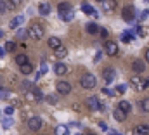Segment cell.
Here are the masks:
<instances>
[{
    "mask_svg": "<svg viewBox=\"0 0 149 135\" xmlns=\"http://www.w3.org/2000/svg\"><path fill=\"white\" fill-rule=\"evenodd\" d=\"M57 12H59V17L63 21H66V23L74 17V9L71 7V3H68V2H61L57 5Z\"/></svg>",
    "mask_w": 149,
    "mask_h": 135,
    "instance_id": "cell-1",
    "label": "cell"
},
{
    "mask_svg": "<svg viewBox=\"0 0 149 135\" xmlns=\"http://www.w3.org/2000/svg\"><path fill=\"white\" fill-rule=\"evenodd\" d=\"M43 33H45V30H43V26L38 24V23H31L30 28L26 30V35L31 36L33 40H40V38H43Z\"/></svg>",
    "mask_w": 149,
    "mask_h": 135,
    "instance_id": "cell-2",
    "label": "cell"
},
{
    "mask_svg": "<svg viewBox=\"0 0 149 135\" xmlns=\"http://www.w3.org/2000/svg\"><path fill=\"white\" fill-rule=\"evenodd\" d=\"M95 83H97V80H95V76H94L92 73H85V74L80 78V85H81L83 88H94Z\"/></svg>",
    "mask_w": 149,
    "mask_h": 135,
    "instance_id": "cell-3",
    "label": "cell"
},
{
    "mask_svg": "<svg viewBox=\"0 0 149 135\" xmlns=\"http://www.w3.org/2000/svg\"><path fill=\"white\" fill-rule=\"evenodd\" d=\"M121 17H123V21H127V23L134 21V19H135V9H134V5H127V7H123V10H121Z\"/></svg>",
    "mask_w": 149,
    "mask_h": 135,
    "instance_id": "cell-4",
    "label": "cell"
},
{
    "mask_svg": "<svg viewBox=\"0 0 149 135\" xmlns=\"http://www.w3.org/2000/svg\"><path fill=\"white\" fill-rule=\"evenodd\" d=\"M85 104H87V107H88V109H92V111H97V109H104V104L99 101L95 95L88 97V99L85 101Z\"/></svg>",
    "mask_w": 149,
    "mask_h": 135,
    "instance_id": "cell-5",
    "label": "cell"
},
{
    "mask_svg": "<svg viewBox=\"0 0 149 135\" xmlns=\"http://www.w3.org/2000/svg\"><path fill=\"white\" fill-rule=\"evenodd\" d=\"M28 128H30L31 132H38V130L42 128V120H40L38 116H31V118H28Z\"/></svg>",
    "mask_w": 149,
    "mask_h": 135,
    "instance_id": "cell-6",
    "label": "cell"
},
{
    "mask_svg": "<svg viewBox=\"0 0 149 135\" xmlns=\"http://www.w3.org/2000/svg\"><path fill=\"white\" fill-rule=\"evenodd\" d=\"M56 88H57V92H59L61 95H68V94L71 92V85H70L68 81H57Z\"/></svg>",
    "mask_w": 149,
    "mask_h": 135,
    "instance_id": "cell-7",
    "label": "cell"
},
{
    "mask_svg": "<svg viewBox=\"0 0 149 135\" xmlns=\"http://www.w3.org/2000/svg\"><path fill=\"white\" fill-rule=\"evenodd\" d=\"M104 50H106V54H108V56H116V54H118V45H116V42H111V40H109V42H106V43H104Z\"/></svg>",
    "mask_w": 149,
    "mask_h": 135,
    "instance_id": "cell-8",
    "label": "cell"
},
{
    "mask_svg": "<svg viewBox=\"0 0 149 135\" xmlns=\"http://www.w3.org/2000/svg\"><path fill=\"white\" fill-rule=\"evenodd\" d=\"M102 78H104L106 83H111L113 80L116 78V71H114L113 68H106V69L102 71Z\"/></svg>",
    "mask_w": 149,
    "mask_h": 135,
    "instance_id": "cell-9",
    "label": "cell"
},
{
    "mask_svg": "<svg viewBox=\"0 0 149 135\" xmlns=\"http://www.w3.org/2000/svg\"><path fill=\"white\" fill-rule=\"evenodd\" d=\"M132 69H134V73H144L146 71V63L144 61H141V59H135L134 63H132Z\"/></svg>",
    "mask_w": 149,
    "mask_h": 135,
    "instance_id": "cell-10",
    "label": "cell"
},
{
    "mask_svg": "<svg viewBox=\"0 0 149 135\" xmlns=\"http://www.w3.org/2000/svg\"><path fill=\"white\" fill-rule=\"evenodd\" d=\"M101 3H102V10L108 12V14H111L113 10H114V7H116L114 0H104V2H101Z\"/></svg>",
    "mask_w": 149,
    "mask_h": 135,
    "instance_id": "cell-11",
    "label": "cell"
},
{
    "mask_svg": "<svg viewBox=\"0 0 149 135\" xmlns=\"http://www.w3.org/2000/svg\"><path fill=\"white\" fill-rule=\"evenodd\" d=\"M54 73H56V74H59V76H63V74H66V73H68V66H66V64H63V63H57V64L54 66Z\"/></svg>",
    "mask_w": 149,
    "mask_h": 135,
    "instance_id": "cell-12",
    "label": "cell"
},
{
    "mask_svg": "<svg viewBox=\"0 0 149 135\" xmlns=\"http://www.w3.org/2000/svg\"><path fill=\"white\" fill-rule=\"evenodd\" d=\"M38 12H40L42 16H49V14H50V5H49L47 2L38 3Z\"/></svg>",
    "mask_w": 149,
    "mask_h": 135,
    "instance_id": "cell-13",
    "label": "cell"
},
{
    "mask_svg": "<svg viewBox=\"0 0 149 135\" xmlns=\"http://www.w3.org/2000/svg\"><path fill=\"white\" fill-rule=\"evenodd\" d=\"M130 83H132L137 90H142V78H141L139 74H134V76L130 78Z\"/></svg>",
    "mask_w": 149,
    "mask_h": 135,
    "instance_id": "cell-14",
    "label": "cell"
},
{
    "mask_svg": "<svg viewBox=\"0 0 149 135\" xmlns=\"http://www.w3.org/2000/svg\"><path fill=\"white\" fill-rule=\"evenodd\" d=\"M116 107H118L120 111H123L125 114H127V113H130V109H132V106H130V102H128V101H120Z\"/></svg>",
    "mask_w": 149,
    "mask_h": 135,
    "instance_id": "cell-15",
    "label": "cell"
},
{
    "mask_svg": "<svg viewBox=\"0 0 149 135\" xmlns=\"http://www.w3.org/2000/svg\"><path fill=\"white\" fill-rule=\"evenodd\" d=\"M61 45H63V43H61V40H59L57 36H50V38H49V47H50L52 50H56V49H59Z\"/></svg>",
    "mask_w": 149,
    "mask_h": 135,
    "instance_id": "cell-16",
    "label": "cell"
},
{
    "mask_svg": "<svg viewBox=\"0 0 149 135\" xmlns=\"http://www.w3.org/2000/svg\"><path fill=\"white\" fill-rule=\"evenodd\" d=\"M54 54H56V57H57V59H64V57L68 56V49H66L64 45H61L59 49H56V50H54Z\"/></svg>",
    "mask_w": 149,
    "mask_h": 135,
    "instance_id": "cell-17",
    "label": "cell"
},
{
    "mask_svg": "<svg viewBox=\"0 0 149 135\" xmlns=\"http://www.w3.org/2000/svg\"><path fill=\"white\" fill-rule=\"evenodd\" d=\"M81 10H83L85 14H92L94 17H97V12H95V10H94V7H92V5H88L87 2H83V3H81Z\"/></svg>",
    "mask_w": 149,
    "mask_h": 135,
    "instance_id": "cell-18",
    "label": "cell"
},
{
    "mask_svg": "<svg viewBox=\"0 0 149 135\" xmlns=\"http://www.w3.org/2000/svg\"><path fill=\"white\" fill-rule=\"evenodd\" d=\"M19 3H21V0H7L5 7H7V10H16L19 7Z\"/></svg>",
    "mask_w": 149,
    "mask_h": 135,
    "instance_id": "cell-19",
    "label": "cell"
},
{
    "mask_svg": "<svg viewBox=\"0 0 149 135\" xmlns=\"http://www.w3.org/2000/svg\"><path fill=\"white\" fill-rule=\"evenodd\" d=\"M134 134L135 135H149V125H139Z\"/></svg>",
    "mask_w": 149,
    "mask_h": 135,
    "instance_id": "cell-20",
    "label": "cell"
},
{
    "mask_svg": "<svg viewBox=\"0 0 149 135\" xmlns=\"http://www.w3.org/2000/svg\"><path fill=\"white\" fill-rule=\"evenodd\" d=\"M85 30L88 31V35H95V33H99V26H97L95 23H87Z\"/></svg>",
    "mask_w": 149,
    "mask_h": 135,
    "instance_id": "cell-21",
    "label": "cell"
},
{
    "mask_svg": "<svg viewBox=\"0 0 149 135\" xmlns=\"http://www.w3.org/2000/svg\"><path fill=\"white\" fill-rule=\"evenodd\" d=\"M23 21H24V17H23V16H17V17H14V19L10 21V24H9V26H10L12 30H17V26H21V23H23Z\"/></svg>",
    "mask_w": 149,
    "mask_h": 135,
    "instance_id": "cell-22",
    "label": "cell"
},
{
    "mask_svg": "<svg viewBox=\"0 0 149 135\" xmlns=\"http://www.w3.org/2000/svg\"><path fill=\"white\" fill-rule=\"evenodd\" d=\"M113 116H114V120H116V121H120V123H121V121H125V120H127V114H125V113H123V111H120V109H118V107H116V109H114V114H113Z\"/></svg>",
    "mask_w": 149,
    "mask_h": 135,
    "instance_id": "cell-23",
    "label": "cell"
},
{
    "mask_svg": "<svg viewBox=\"0 0 149 135\" xmlns=\"http://www.w3.org/2000/svg\"><path fill=\"white\" fill-rule=\"evenodd\" d=\"M16 63H17V66H23V64H28L30 61H28L26 54H19V56H16Z\"/></svg>",
    "mask_w": 149,
    "mask_h": 135,
    "instance_id": "cell-24",
    "label": "cell"
},
{
    "mask_svg": "<svg viewBox=\"0 0 149 135\" xmlns=\"http://www.w3.org/2000/svg\"><path fill=\"white\" fill-rule=\"evenodd\" d=\"M14 50H16V42H5L3 52H14Z\"/></svg>",
    "mask_w": 149,
    "mask_h": 135,
    "instance_id": "cell-25",
    "label": "cell"
},
{
    "mask_svg": "<svg viewBox=\"0 0 149 135\" xmlns=\"http://www.w3.org/2000/svg\"><path fill=\"white\" fill-rule=\"evenodd\" d=\"M68 127L66 125H59V127H56V135H68Z\"/></svg>",
    "mask_w": 149,
    "mask_h": 135,
    "instance_id": "cell-26",
    "label": "cell"
},
{
    "mask_svg": "<svg viewBox=\"0 0 149 135\" xmlns=\"http://www.w3.org/2000/svg\"><path fill=\"white\" fill-rule=\"evenodd\" d=\"M19 68H21V73H23V74H31V73H33V66H31L30 63H28V64H23V66H19Z\"/></svg>",
    "mask_w": 149,
    "mask_h": 135,
    "instance_id": "cell-27",
    "label": "cell"
},
{
    "mask_svg": "<svg viewBox=\"0 0 149 135\" xmlns=\"http://www.w3.org/2000/svg\"><path fill=\"white\" fill-rule=\"evenodd\" d=\"M12 125H14V121H12L10 116H5V118L2 120V127H3V128H10Z\"/></svg>",
    "mask_w": 149,
    "mask_h": 135,
    "instance_id": "cell-28",
    "label": "cell"
},
{
    "mask_svg": "<svg viewBox=\"0 0 149 135\" xmlns=\"http://www.w3.org/2000/svg\"><path fill=\"white\" fill-rule=\"evenodd\" d=\"M16 36H17V40H24L28 35H26V30H23V28H17L16 30Z\"/></svg>",
    "mask_w": 149,
    "mask_h": 135,
    "instance_id": "cell-29",
    "label": "cell"
},
{
    "mask_svg": "<svg viewBox=\"0 0 149 135\" xmlns=\"http://www.w3.org/2000/svg\"><path fill=\"white\" fill-rule=\"evenodd\" d=\"M141 107H142L144 113H149V97H144V99L141 101Z\"/></svg>",
    "mask_w": 149,
    "mask_h": 135,
    "instance_id": "cell-30",
    "label": "cell"
},
{
    "mask_svg": "<svg viewBox=\"0 0 149 135\" xmlns=\"http://www.w3.org/2000/svg\"><path fill=\"white\" fill-rule=\"evenodd\" d=\"M134 40V35L130 33V31H125V33L121 35V42H132Z\"/></svg>",
    "mask_w": 149,
    "mask_h": 135,
    "instance_id": "cell-31",
    "label": "cell"
},
{
    "mask_svg": "<svg viewBox=\"0 0 149 135\" xmlns=\"http://www.w3.org/2000/svg\"><path fill=\"white\" fill-rule=\"evenodd\" d=\"M43 101H47L49 104L54 106V104H57V97H56V95H47V97H43Z\"/></svg>",
    "mask_w": 149,
    "mask_h": 135,
    "instance_id": "cell-32",
    "label": "cell"
},
{
    "mask_svg": "<svg viewBox=\"0 0 149 135\" xmlns=\"http://www.w3.org/2000/svg\"><path fill=\"white\" fill-rule=\"evenodd\" d=\"M125 90H127V85H118L113 94H114V95H116V94H125Z\"/></svg>",
    "mask_w": 149,
    "mask_h": 135,
    "instance_id": "cell-33",
    "label": "cell"
},
{
    "mask_svg": "<svg viewBox=\"0 0 149 135\" xmlns=\"http://www.w3.org/2000/svg\"><path fill=\"white\" fill-rule=\"evenodd\" d=\"M31 87H33V83H31V81H23V83H21V88H23V90H26V92H28Z\"/></svg>",
    "mask_w": 149,
    "mask_h": 135,
    "instance_id": "cell-34",
    "label": "cell"
},
{
    "mask_svg": "<svg viewBox=\"0 0 149 135\" xmlns=\"http://www.w3.org/2000/svg\"><path fill=\"white\" fill-rule=\"evenodd\" d=\"M99 35H101L102 38H108V35H109V31H108L106 28H99Z\"/></svg>",
    "mask_w": 149,
    "mask_h": 135,
    "instance_id": "cell-35",
    "label": "cell"
},
{
    "mask_svg": "<svg viewBox=\"0 0 149 135\" xmlns=\"http://www.w3.org/2000/svg\"><path fill=\"white\" fill-rule=\"evenodd\" d=\"M5 12H7V7H5V2H3V0H0V16H2V14H5Z\"/></svg>",
    "mask_w": 149,
    "mask_h": 135,
    "instance_id": "cell-36",
    "label": "cell"
},
{
    "mask_svg": "<svg viewBox=\"0 0 149 135\" xmlns=\"http://www.w3.org/2000/svg\"><path fill=\"white\" fill-rule=\"evenodd\" d=\"M7 95H9V92H7V90H3V88H0V99H3V101H5V99H7Z\"/></svg>",
    "mask_w": 149,
    "mask_h": 135,
    "instance_id": "cell-37",
    "label": "cell"
},
{
    "mask_svg": "<svg viewBox=\"0 0 149 135\" xmlns=\"http://www.w3.org/2000/svg\"><path fill=\"white\" fill-rule=\"evenodd\" d=\"M12 113H14V107H12V106H7V107H5V114H7V116H10Z\"/></svg>",
    "mask_w": 149,
    "mask_h": 135,
    "instance_id": "cell-38",
    "label": "cell"
},
{
    "mask_svg": "<svg viewBox=\"0 0 149 135\" xmlns=\"http://www.w3.org/2000/svg\"><path fill=\"white\" fill-rule=\"evenodd\" d=\"M142 88H149V76H146L142 80Z\"/></svg>",
    "mask_w": 149,
    "mask_h": 135,
    "instance_id": "cell-39",
    "label": "cell"
},
{
    "mask_svg": "<svg viewBox=\"0 0 149 135\" xmlns=\"http://www.w3.org/2000/svg\"><path fill=\"white\" fill-rule=\"evenodd\" d=\"M99 128H101L102 132H106V130H108V125H106L104 121H99Z\"/></svg>",
    "mask_w": 149,
    "mask_h": 135,
    "instance_id": "cell-40",
    "label": "cell"
},
{
    "mask_svg": "<svg viewBox=\"0 0 149 135\" xmlns=\"http://www.w3.org/2000/svg\"><path fill=\"white\" fill-rule=\"evenodd\" d=\"M135 31H137V35H139V36H146V31H144V30H141V28H137Z\"/></svg>",
    "mask_w": 149,
    "mask_h": 135,
    "instance_id": "cell-41",
    "label": "cell"
},
{
    "mask_svg": "<svg viewBox=\"0 0 149 135\" xmlns=\"http://www.w3.org/2000/svg\"><path fill=\"white\" fill-rule=\"evenodd\" d=\"M149 16V12L148 10H144V12H142V14H141V19H146V17H148Z\"/></svg>",
    "mask_w": 149,
    "mask_h": 135,
    "instance_id": "cell-42",
    "label": "cell"
},
{
    "mask_svg": "<svg viewBox=\"0 0 149 135\" xmlns=\"http://www.w3.org/2000/svg\"><path fill=\"white\" fill-rule=\"evenodd\" d=\"M19 104H21V101H17V99H14V101H12V107H16V106H19Z\"/></svg>",
    "mask_w": 149,
    "mask_h": 135,
    "instance_id": "cell-43",
    "label": "cell"
},
{
    "mask_svg": "<svg viewBox=\"0 0 149 135\" xmlns=\"http://www.w3.org/2000/svg\"><path fill=\"white\" fill-rule=\"evenodd\" d=\"M99 59H101V52H97V54H95V59H94V61H95V63H97V61H99Z\"/></svg>",
    "mask_w": 149,
    "mask_h": 135,
    "instance_id": "cell-44",
    "label": "cell"
},
{
    "mask_svg": "<svg viewBox=\"0 0 149 135\" xmlns=\"http://www.w3.org/2000/svg\"><path fill=\"white\" fill-rule=\"evenodd\" d=\"M146 63H148V64H149V49H148V50H146Z\"/></svg>",
    "mask_w": 149,
    "mask_h": 135,
    "instance_id": "cell-45",
    "label": "cell"
},
{
    "mask_svg": "<svg viewBox=\"0 0 149 135\" xmlns=\"http://www.w3.org/2000/svg\"><path fill=\"white\" fill-rule=\"evenodd\" d=\"M0 56H3V49L2 47H0Z\"/></svg>",
    "mask_w": 149,
    "mask_h": 135,
    "instance_id": "cell-46",
    "label": "cell"
},
{
    "mask_svg": "<svg viewBox=\"0 0 149 135\" xmlns=\"http://www.w3.org/2000/svg\"><path fill=\"white\" fill-rule=\"evenodd\" d=\"M0 36H3V31H2V30H0Z\"/></svg>",
    "mask_w": 149,
    "mask_h": 135,
    "instance_id": "cell-47",
    "label": "cell"
},
{
    "mask_svg": "<svg viewBox=\"0 0 149 135\" xmlns=\"http://www.w3.org/2000/svg\"><path fill=\"white\" fill-rule=\"evenodd\" d=\"M109 135H118V134H114V132H111V134H109Z\"/></svg>",
    "mask_w": 149,
    "mask_h": 135,
    "instance_id": "cell-48",
    "label": "cell"
},
{
    "mask_svg": "<svg viewBox=\"0 0 149 135\" xmlns=\"http://www.w3.org/2000/svg\"><path fill=\"white\" fill-rule=\"evenodd\" d=\"M87 135H95V134H87Z\"/></svg>",
    "mask_w": 149,
    "mask_h": 135,
    "instance_id": "cell-49",
    "label": "cell"
},
{
    "mask_svg": "<svg viewBox=\"0 0 149 135\" xmlns=\"http://www.w3.org/2000/svg\"><path fill=\"white\" fill-rule=\"evenodd\" d=\"M97 2H104V0H97Z\"/></svg>",
    "mask_w": 149,
    "mask_h": 135,
    "instance_id": "cell-50",
    "label": "cell"
},
{
    "mask_svg": "<svg viewBox=\"0 0 149 135\" xmlns=\"http://www.w3.org/2000/svg\"><path fill=\"white\" fill-rule=\"evenodd\" d=\"M76 135H80V134H76Z\"/></svg>",
    "mask_w": 149,
    "mask_h": 135,
    "instance_id": "cell-51",
    "label": "cell"
}]
</instances>
